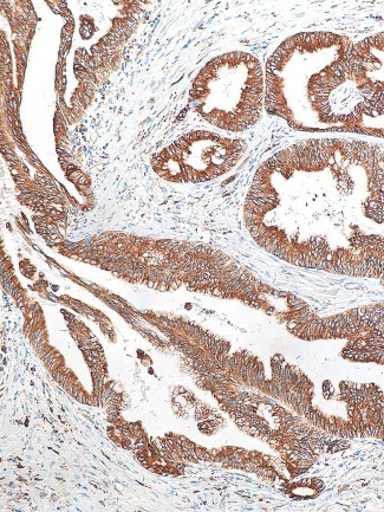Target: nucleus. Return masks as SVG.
I'll return each instance as SVG.
<instances>
[{
    "mask_svg": "<svg viewBox=\"0 0 384 512\" xmlns=\"http://www.w3.org/2000/svg\"><path fill=\"white\" fill-rule=\"evenodd\" d=\"M243 151V141L207 132L191 133L160 155L156 170L178 183H201L230 171Z\"/></svg>",
    "mask_w": 384,
    "mask_h": 512,
    "instance_id": "4",
    "label": "nucleus"
},
{
    "mask_svg": "<svg viewBox=\"0 0 384 512\" xmlns=\"http://www.w3.org/2000/svg\"><path fill=\"white\" fill-rule=\"evenodd\" d=\"M192 103L212 125L242 132L256 125L264 103V75L256 57L236 51L214 58L193 83Z\"/></svg>",
    "mask_w": 384,
    "mask_h": 512,
    "instance_id": "3",
    "label": "nucleus"
},
{
    "mask_svg": "<svg viewBox=\"0 0 384 512\" xmlns=\"http://www.w3.org/2000/svg\"><path fill=\"white\" fill-rule=\"evenodd\" d=\"M246 223L264 249L298 267L349 275L384 265V149L314 139L259 168Z\"/></svg>",
    "mask_w": 384,
    "mask_h": 512,
    "instance_id": "1",
    "label": "nucleus"
},
{
    "mask_svg": "<svg viewBox=\"0 0 384 512\" xmlns=\"http://www.w3.org/2000/svg\"><path fill=\"white\" fill-rule=\"evenodd\" d=\"M354 44L330 32L286 40L266 68V107L303 132L384 138V109L370 106L349 75Z\"/></svg>",
    "mask_w": 384,
    "mask_h": 512,
    "instance_id": "2",
    "label": "nucleus"
},
{
    "mask_svg": "<svg viewBox=\"0 0 384 512\" xmlns=\"http://www.w3.org/2000/svg\"><path fill=\"white\" fill-rule=\"evenodd\" d=\"M348 70L369 105L384 109V32L354 44Z\"/></svg>",
    "mask_w": 384,
    "mask_h": 512,
    "instance_id": "5",
    "label": "nucleus"
}]
</instances>
